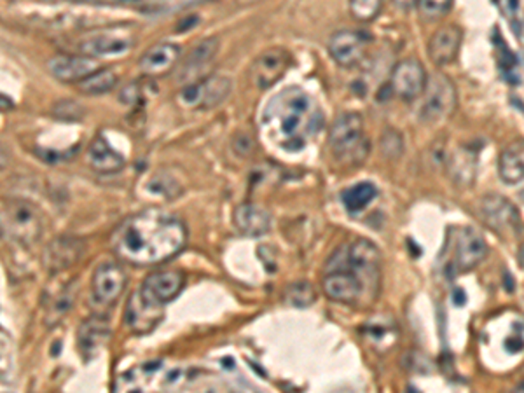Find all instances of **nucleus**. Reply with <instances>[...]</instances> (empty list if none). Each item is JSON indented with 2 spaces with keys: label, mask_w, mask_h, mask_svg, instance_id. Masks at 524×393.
<instances>
[{
  "label": "nucleus",
  "mask_w": 524,
  "mask_h": 393,
  "mask_svg": "<svg viewBox=\"0 0 524 393\" xmlns=\"http://www.w3.org/2000/svg\"><path fill=\"white\" fill-rule=\"evenodd\" d=\"M498 173L505 184H520L524 180V140H514L502 150L498 159Z\"/></svg>",
  "instance_id": "5701e85b"
},
{
  "label": "nucleus",
  "mask_w": 524,
  "mask_h": 393,
  "mask_svg": "<svg viewBox=\"0 0 524 393\" xmlns=\"http://www.w3.org/2000/svg\"><path fill=\"white\" fill-rule=\"evenodd\" d=\"M266 121L275 126L282 148L299 150L310 135L318 132L322 114L311 97L299 88H290L268 105Z\"/></svg>",
  "instance_id": "7ed1b4c3"
},
{
  "label": "nucleus",
  "mask_w": 524,
  "mask_h": 393,
  "mask_svg": "<svg viewBox=\"0 0 524 393\" xmlns=\"http://www.w3.org/2000/svg\"><path fill=\"white\" fill-rule=\"evenodd\" d=\"M479 215L482 222L502 238H512L521 231V217L518 208L500 195L482 197L479 203Z\"/></svg>",
  "instance_id": "0eeeda50"
},
{
  "label": "nucleus",
  "mask_w": 524,
  "mask_h": 393,
  "mask_svg": "<svg viewBox=\"0 0 524 393\" xmlns=\"http://www.w3.org/2000/svg\"><path fill=\"white\" fill-rule=\"evenodd\" d=\"M393 2L400 9H413L415 5H418V0H393Z\"/></svg>",
  "instance_id": "e433bc0d"
},
{
  "label": "nucleus",
  "mask_w": 524,
  "mask_h": 393,
  "mask_svg": "<svg viewBox=\"0 0 524 393\" xmlns=\"http://www.w3.org/2000/svg\"><path fill=\"white\" fill-rule=\"evenodd\" d=\"M369 46L366 34L357 30H339L329 41V52L334 61L343 68H351L362 63Z\"/></svg>",
  "instance_id": "ddd939ff"
},
{
  "label": "nucleus",
  "mask_w": 524,
  "mask_h": 393,
  "mask_svg": "<svg viewBox=\"0 0 524 393\" xmlns=\"http://www.w3.org/2000/svg\"><path fill=\"white\" fill-rule=\"evenodd\" d=\"M43 235L39 208L25 199L2 201V237L21 245L36 244Z\"/></svg>",
  "instance_id": "39448f33"
},
{
  "label": "nucleus",
  "mask_w": 524,
  "mask_h": 393,
  "mask_svg": "<svg viewBox=\"0 0 524 393\" xmlns=\"http://www.w3.org/2000/svg\"><path fill=\"white\" fill-rule=\"evenodd\" d=\"M188 242L181 219L149 208L123 221L112 235L116 255L133 266H156L175 257Z\"/></svg>",
  "instance_id": "f257e3e1"
},
{
  "label": "nucleus",
  "mask_w": 524,
  "mask_h": 393,
  "mask_svg": "<svg viewBox=\"0 0 524 393\" xmlns=\"http://www.w3.org/2000/svg\"><path fill=\"white\" fill-rule=\"evenodd\" d=\"M427 72L418 58H406L399 61L390 77V90L395 97L404 101L420 99L427 86Z\"/></svg>",
  "instance_id": "6e6552de"
},
{
  "label": "nucleus",
  "mask_w": 524,
  "mask_h": 393,
  "mask_svg": "<svg viewBox=\"0 0 524 393\" xmlns=\"http://www.w3.org/2000/svg\"><path fill=\"white\" fill-rule=\"evenodd\" d=\"M488 255V244L474 228H462L455 240V266L458 271H471Z\"/></svg>",
  "instance_id": "2eb2a0df"
},
{
  "label": "nucleus",
  "mask_w": 524,
  "mask_h": 393,
  "mask_svg": "<svg viewBox=\"0 0 524 393\" xmlns=\"http://www.w3.org/2000/svg\"><path fill=\"white\" fill-rule=\"evenodd\" d=\"M380 280V248L366 238H355L334 252L326 268L322 287L334 302L357 306L364 299L369 302L371 295H378Z\"/></svg>",
  "instance_id": "f03ea898"
},
{
  "label": "nucleus",
  "mask_w": 524,
  "mask_h": 393,
  "mask_svg": "<svg viewBox=\"0 0 524 393\" xmlns=\"http://www.w3.org/2000/svg\"><path fill=\"white\" fill-rule=\"evenodd\" d=\"M329 144L334 157L344 166H359L366 161L371 144L364 135V119L357 112L341 114L331 126Z\"/></svg>",
  "instance_id": "20e7f679"
},
{
  "label": "nucleus",
  "mask_w": 524,
  "mask_h": 393,
  "mask_svg": "<svg viewBox=\"0 0 524 393\" xmlns=\"http://www.w3.org/2000/svg\"><path fill=\"white\" fill-rule=\"evenodd\" d=\"M52 112L58 119H63V121H79L85 116V108L77 101H69V100L60 101Z\"/></svg>",
  "instance_id": "f704fd0d"
},
{
  "label": "nucleus",
  "mask_w": 524,
  "mask_h": 393,
  "mask_svg": "<svg viewBox=\"0 0 524 393\" xmlns=\"http://www.w3.org/2000/svg\"><path fill=\"white\" fill-rule=\"evenodd\" d=\"M49 74L61 83H79L96 72L98 61L92 56H67L58 54L48 61Z\"/></svg>",
  "instance_id": "a211bd4d"
},
{
  "label": "nucleus",
  "mask_w": 524,
  "mask_h": 393,
  "mask_svg": "<svg viewBox=\"0 0 524 393\" xmlns=\"http://www.w3.org/2000/svg\"><path fill=\"white\" fill-rule=\"evenodd\" d=\"M72 302H74V289H72V285H65L63 289H60V293L46 308V311H48L46 320H48L49 327L56 325L70 311Z\"/></svg>",
  "instance_id": "c756f323"
},
{
  "label": "nucleus",
  "mask_w": 524,
  "mask_h": 393,
  "mask_svg": "<svg viewBox=\"0 0 524 393\" xmlns=\"http://www.w3.org/2000/svg\"><path fill=\"white\" fill-rule=\"evenodd\" d=\"M233 81L226 76H210L199 83H191L181 93V100L186 107L196 110H208L221 105L230 97Z\"/></svg>",
  "instance_id": "1a4fd4ad"
},
{
  "label": "nucleus",
  "mask_w": 524,
  "mask_h": 393,
  "mask_svg": "<svg viewBox=\"0 0 524 393\" xmlns=\"http://www.w3.org/2000/svg\"><path fill=\"white\" fill-rule=\"evenodd\" d=\"M383 0H350V12L359 21H373L382 9Z\"/></svg>",
  "instance_id": "473e14b6"
},
{
  "label": "nucleus",
  "mask_w": 524,
  "mask_h": 393,
  "mask_svg": "<svg viewBox=\"0 0 524 393\" xmlns=\"http://www.w3.org/2000/svg\"><path fill=\"white\" fill-rule=\"evenodd\" d=\"M521 264H523V268H524V246H523V250H521Z\"/></svg>",
  "instance_id": "58836bf2"
},
{
  "label": "nucleus",
  "mask_w": 524,
  "mask_h": 393,
  "mask_svg": "<svg viewBox=\"0 0 524 393\" xmlns=\"http://www.w3.org/2000/svg\"><path fill=\"white\" fill-rule=\"evenodd\" d=\"M85 250L86 245L81 238H76V237L54 238L44 250L43 264L51 275L61 273L72 268L76 262H79Z\"/></svg>",
  "instance_id": "4468645a"
},
{
  "label": "nucleus",
  "mask_w": 524,
  "mask_h": 393,
  "mask_svg": "<svg viewBox=\"0 0 524 393\" xmlns=\"http://www.w3.org/2000/svg\"><path fill=\"white\" fill-rule=\"evenodd\" d=\"M423 103L420 110V117L427 124H437L446 121L458 105V92L455 83L442 72H435L430 76L423 92Z\"/></svg>",
  "instance_id": "423d86ee"
},
{
  "label": "nucleus",
  "mask_w": 524,
  "mask_h": 393,
  "mask_svg": "<svg viewBox=\"0 0 524 393\" xmlns=\"http://www.w3.org/2000/svg\"><path fill=\"white\" fill-rule=\"evenodd\" d=\"M149 189L156 195H163L166 199H173L182 193L181 184L166 172H159L150 179Z\"/></svg>",
  "instance_id": "2f4dec72"
},
{
  "label": "nucleus",
  "mask_w": 524,
  "mask_h": 393,
  "mask_svg": "<svg viewBox=\"0 0 524 393\" xmlns=\"http://www.w3.org/2000/svg\"><path fill=\"white\" fill-rule=\"evenodd\" d=\"M181 58V48L173 43H157L145 51L139 67L145 76L159 77L168 74Z\"/></svg>",
  "instance_id": "aec40b11"
},
{
  "label": "nucleus",
  "mask_w": 524,
  "mask_h": 393,
  "mask_svg": "<svg viewBox=\"0 0 524 393\" xmlns=\"http://www.w3.org/2000/svg\"><path fill=\"white\" fill-rule=\"evenodd\" d=\"M315 299H317V293L313 285L306 280L294 282L292 285L286 287V301L294 308H308L315 302Z\"/></svg>",
  "instance_id": "7c9ffc66"
},
{
  "label": "nucleus",
  "mask_w": 524,
  "mask_h": 393,
  "mask_svg": "<svg viewBox=\"0 0 524 393\" xmlns=\"http://www.w3.org/2000/svg\"><path fill=\"white\" fill-rule=\"evenodd\" d=\"M516 392H524V380L516 387Z\"/></svg>",
  "instance_id": "4c0bfd02"
},
{
  "label": "nucleus",
  "mask_w": 524,
  "mask_h": 393,
  "mask_svg": "<svg viewBox=\"0 0 524 393\" xmlns=\"http://www.w3.org/2000/svg\"><path fill=\"white\" fill-rule=\"evenodd\" d=\"M453 5V0H418V11L422 20L425 21H437L442 16L449 12Z\"/></svg>",
  "instance_id": "72a5a7b5"
},
{
  "label": "nucleus",
  "mask_w": 524,
  "mask_h": 393,
  "mask_svg": "<svg viewBox=\"0 0 524 393\" xmlns=\"http://www.w3.org/2000/svg\"><path fill=\"white\" fill-rule=\"evenodd\" d=\"M161 318H163V306H156L149 302L147 299H143L139 291L128 299L125 322L133 334H139V336L149 334L150 331L156 329Z\"/></svg>",
  "instance_id": "dca6fc26"
},
{
  "label": "nucleus",
  "mask_w": 524,
  "mask_h": 393,
  "mask_svg": "<svg viewBox=\"0 0 524 393\" xmlns=\"http://www.w3.org/2000/svg\"><path fill=\"white\" fill-rule=\"evenodd\" d=\"M116 84H117V77L110 68H98L92 76L77 83V90L83 95L96 97V95H105L112 92Z\"/></svg>",
  "instance_id": "c85d7f7f"
},
{
  "label": "nucleus",
  "mask_w": 524,
  "mask_h": 393,
  "mask_svg": "<svg viewBox=\"0 0 524 393\" xmlns=\"http://www.w3.org/2000/svg\"><path fill=\"white\" fill-rule=\"evenodd\" d=\"M125 287L126 273L117 262H101L92 277V294L101 306H112Z\"/></svg>",
  "instance_id": "f8f14e48"
},
{
  "label": "nucleus",
  "mask_w": 524,
  "mask_h": 393,
  "mask_svg": "<svg viewBox=\"0 0 524 393\" xmlns=\"http://www.w3.org/2000/svg\"><path fill=\"white\" fill-rule=\"evenodd\" d=\"M290 65V52L284 48L262 51L250 67V81L259 90H268L277 84Z\"/></svg>",
  "instance_id": "9d476101"
},
{
  "label": "nucleus",
  "mask_w": 524,
  "mask_h": 393,
  "mask_svg": "<svg viewBox=\"0 0 524 393\" xmlns=\"http://www.w3.org/2000/svg\"><path fill=\"white\" fill-rule=\"evenodd\" d=\"M88 163L100 173H114L125 166V157L105 139L96 137L88 148Z\"/></svg>",
  "instance_id": "b1692460"
},
{
  "label": "nucleus",
  "mask_w": 524,
  "mask_h": 393,
  "mask_svg": "<svg viewBox=\"0 0 524 393\" xmlns=\"http://www.w3.org/2000/svg\"><path fill=\"white\" fill-rule=\"evenodd\" d=\"M109 338H110V329H109L107 322L101 318H96V317L86 320L79 327V333H77L79 348L88 357L96 355L101 349V346L109 341Z\"/></svg>",
  "instance_id": "393cba45"
},
{
  "label": "nucleus",
  "mask_w": 524,
  "mask_h": 393,
  "mask_svg": "<svg viewBox=\"0 0 524 393\" xmlns=\"http://www.w3.org/2000/svg\"><path fill=\"white\" fill-rule=\"evenodd\" d=\"M464 32L456 25H446L437 28L429 41V56L435 67L451 65L462 48Z\"/></svg>",
  "instance_id": "f3484780"
},
{
  "label": "nucleus",
  "mask_w": 524,
  "mask_h": 393,
  "mask_svg": "<svg viewBox=\"0 0 524 393\" xmlns=\"http://www.w3.org/2000/svg\"><path fill=\"white\" fill-rule=\"evenodd\" d=\"M233 222L241 235L248 238H259L271 228V215L259 205L243 203L233 213Z\"/></svg>",
  "instance_id": "412c9836"
},
{
  "label": "nucleus",
  "mask_w": 524,
  "mask_h": 393,
  "mask_svg": "<svg viewBox=\"0 0 524 393\" xmlns=\"http://www.w3.org/2000/svg\"><path fill=\"white\" fill-rule=\"evenodd\" d=\"M449 172L456 184L472 186L476 177V156L469 150H458L451 156Z\"/></svg>",
  "instance_id": "cd10ccee"
},
{
  "label": "nucleus",
  "mask_w": 524,
  "mask_h": 393,
  "mask_svg": "<svg viewBox=\"0 0 524 393\" xmlns=\"http://www.w3.org/2000/svg\"><path fill=\"white\" fill-rule=\"evenodd\" d=\"M376 196H378V189L373 182H360V184L348 188L343 193L341 201L350 213H359L364 208H367L376 199Z\"/></svg>",
  "instance_id": "a878e982"
},
{
  "label": "nucleus",
  "mask_w": 524,
  "mask_h": 393,
  "mask_svg": "<svg viewBox=\"0 0 524 393\" xmlns=\"http://www.w3.org/2000/svg\"><path fill=\"white\" fill-rule=\"evenodd\" d=\"M133 46V37L119 30H105L92 34L83 43H79V51L85 56L100 58V56H116L123 54Z\"/></svg>",
  "instance_id": "6ab92c4d"
},
{
  "label": "nucleus",
  "mask_w": 524,
  "mask_h": 393,
  "mask_svg": "<svg viewBox=\"0 0 524 393\" xmlns=\"http://www.w3.org/2000/svg\"><path fill=\"white\" fill-rule=\"evenodd\" d=\"M382 148L384 156L388 157H400L402 150H404V142H402V135L395 130H388L382 139Z\"/></svg>",
  "instance_id": "c9c22d12"
},
{
  "label": "nucleus",
  "mask_w": 524,
  "mask_h": 393,
  "mask_svg": "<svg viewBox=\"0 0 524 393\" xmlns=\"http://www.w3.org/2000/svg\"><path fill=\"white\" fill-rule=\"evenodd\" d=\"M219 52V39L210 37L201 41L194 50L191 51L189 58L186 60L184 67H182V74L186 77H189L192 74H196L198 70L205 68L208 63H212V60L217 56Z\"/></svg>",
  "instance_id": "bb28decb"
},
{
  "label": "nucleus",
  "mask_w": 524,
  "mask_h": 393,
  "mask_svg": "<svg viewBox=\"0 0 524 393\" xmlns=\"http://www.w3.org/2000/svg\"><path fill=\"white\" fill-rule=\"evenodd\" d=\"M184 284H186V275L182 271L165 269V271L150 273L143 280L142 287L139 289V293L149 302H152L156 306H165L181 294V291L184 289Z\"/></svg>",
  "instance_id": "9b49d317"
},
{
  "label": "nucleus",
  "mask_w": 524,
  "mask_h": 393,
  "mask_svg": "<svg viewBox=\"0 0 524 393\" xmlns=\"http://www.w3.org/2000/svg\"><path fill=\"white\" fill-rule=\"evenodd\" d=\"M364 340L378 353L390 351L399 341V329L393 320L386 317H376L366 324L362 329Z\"/></svg>",
  "instance_id": "4be33fe9"
}]
</instances>
